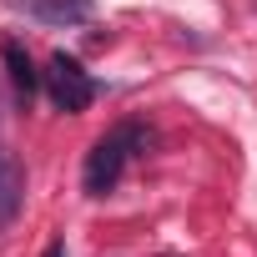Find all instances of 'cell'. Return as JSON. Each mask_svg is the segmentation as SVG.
<instances>
[{"label": "cell", "instance_id": "8992f818", "mask_svg": "<svg viewBox=\"0 0 257 257\" xmlns=\"http://www.w3.org/2000/svg\"><path fill=\"white\" fill-rule=\"evenodd\" d=\"M41 257H71V252H66V242H51V247H46Z\"/></svg>", "mask_w": 257, "mask_h": 257}, {"label": "cell", "instance_id": "5b68a950", "mask_svg": "<svg viewBox=\"0 0 257 257\" xmlns=\"http://www.w3.org/2000/svg\"><path fill=\"white\" fill-rule=\"evenodd\" d=\"M21 197H26V167H21V157H16V152L0 147V227L16 217Z\"/></svg>", "mask_w": 257, "mask_h": 257}, {"label": "cell", "instance_id": "3957f363", "mask_svg": "<svg viewBox=\"0 0 257 257\" xmlns=\"http://www.w3.org/2000/svg\"><path fill=\"white\" fill-rule=\"evenodd\" d=\"M0 61H6V76H11V91H16V101H21V106H31V96H36L41 76H36V66H31L26 46H21V41H0Z\"/></svg>", "mask_w": 257, "mask_h": 257}, {"label": "cell", "instance_id": "6da1fadb", "mask_svg": "<svg viewBox=\"0 0 257 257\" xmlns=\"http://www.w3.org/2000/svg\"><path fill=\"white\" fill-rule=\"evenodd\" d=\"M147 142H152V132L142 121H121V126H111L106 137H96V147L86 152V172H81L86 197H106L121 182L126 162H132L137 152H147Z\"/></svg>", "mask_w": 257, "mask_h": 257}, {"label": "cell", "instance_id": "7a4b0ae2", "mask_svg": "<svg viewBox=\"0 0 257 257\" xmlns=\"http://www.w3.org/2000/svg\"><path fill=\"white\" fill-rule=\"evenodd\" d=\"M46 91H51V101H56V111H86L91 101H96V81H91V71L76 61V56H66V51H56L51 56V66H46Z\"/></svg>", "mask_w": 257, "mask_h": 257}, {"label": "cell", "instance_id": "277c9868", "mask_svg": "<svg viewBox=\"0 0 257 257\" xmlns=\"http://www.w3.org/2000/svg\"><path fill=\"white\" fill-rule=\"evenodd\" d=\"M21 6H26V16H36L41 26H81V21L96 16L91 0H21Z\"/></svg>", "mask_w": 257, "mask_h": 257}]
</instances>
